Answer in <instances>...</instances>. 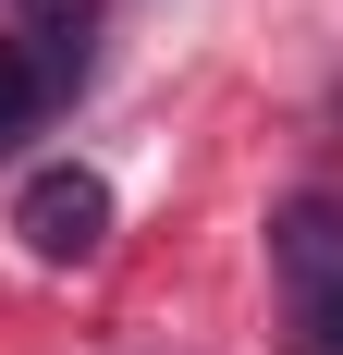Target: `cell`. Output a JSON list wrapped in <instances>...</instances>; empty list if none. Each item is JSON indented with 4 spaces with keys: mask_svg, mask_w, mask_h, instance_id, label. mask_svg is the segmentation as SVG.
<instances>
[{
    "mask_svg": "<svg viewBox=\"0 0 343 355\" xmlns=\"http://www.w3.org/2000/svg\"><path fill=\"white\" fill-rule=\"evenodd\" d=\"M270 270H282V343L343 355V196H282Z\"/></svg>",
    "mask_w": 343,
    "mask_h": 355,
    "instance_id": "cell-1",
    "label": "cell"
},
{
    "mask_svg": "<svg viewBox=\"0 0 343 355\" xmlns=\"http://www.w3.org/2000/svg\"><path fill=\"white\" fill-rule=\"evenodd\" d=\"M12 233H25L37 257H49V270H74V257H99L110 245V184L99 172H25V196H12Z\"/></svg>",
    "mask_w": 343,
    "mask_h": 355,
    "instance_id": "cell-2",
    "label": "cell"
},
{
    "mask_svg": "<svg viewBox=\"0 0 343 355\" xmlns=\"http://www.w3.org/2000/svg\"><path fill=\"white\" fill-rule=\"evenodd\" d=\"M49 98H62V86L37 73V49H25V37H0V135H25Z\"/></svg>",
    "mask_w": 343,
    "mask_h": 355,
    "instance_id": "cell-3",
    "label": "cell"
},
{
    "mask_svg": "<svg viewBox=\"0 0 343 355\" xmlns=\"http://www.w3.org/2000/svg\"><path fill=\"white\" fill-rule=\"evenodd\" d=\"M25 12H74V0H25Z\"/></svg>",
    "mask_w": 343,
    "mask_h": 355,
    "instance_id": "cell-4",
    "label": "cell"
}]
</instances>
